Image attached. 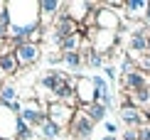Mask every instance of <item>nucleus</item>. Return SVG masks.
<instances>
[{
    "label": "nucleus",
    "mask_w": 150,
    "mask_h": 140,
    "mask_svg": "<svg viewBox=\"0 0 150 140\" xmlns=\"http://www.w3.org/2000/svg\"><path fill=\"white\" fill-rule=\"evenodd\" d=\"M10 15V32H8V42L15 47L27 40V35L32 30L42 27L40 22V3H17V0H10L5 3Z\"/></svg>",
    "instance_id": "obj_1"
},
{
    "label": "nucleus",
    "mask_w": 150,
    "mask_h": 140,
    "mask_svg": "<svg viewBox=\"0 0 150 140\" xmlns=\"http://www.w3.org/2000/svg\"><path fill=\"white\" fill-rule=\"evenodd\" d=\"M20 120L27 125L30 130H32V128H40V125L47 120V103H45V101H40L37 96H32L27 103L22 106V111H20Z\"/></svg>",
    "instance_id": "obj_2"
},
{
    "label": "nucleus",
    "mask_w": 150,
    "mask_h": 140,
    "mask_svg": "<svg viewBox=\"0 0 150 140\" xmlns=\"http://www.w3.org/2000/svg\"><path fill=\"white\" fill-rule=\"evenodd\" d=\"M12 54H15L20 69H27V66H35L37 62H40L42 47H40V44H30V42H20V44H15Z\"/></svg>",
    "instance_id": "obj_3"
},
{
    "label": "nucleus",
    "mask_w": 150,
    "mask_h": 140,
    "mask_svg": "<svg viewBox=\"0 0 150 140\" xmlns=\"http://www.w3.org/2000/svg\"><path fill=\"white\" fill-rule=\"evenodd\" d=\"M101 5L98 3H86V0H69V3H64V15L71 17L76 25H84V20L91 15L93 10H98Z\"/></svg>",
    "instance_id": "obj_4"
},
{
    "label": "nucleus",
    "mask_w": 150,
    "mask_h": 140,
    "mask_svg": "<svg viewBox=\"0 0 150 140\" xmlns=\"http://www.w3.org/2000/svg\"><path fill=\"white\" fill-rule=\"evenodd\" d=\"M74 108L64 106V103H47V118L57 125L59 130H69L71 120H74Z\"/></svg>",
    "instance_id": "obj_5"
},
{
    "label": "nucleus",
    "mask_w": 150,
    "mask_h": 140,
    "mask_svg": "<svg viewBox=\"0 0 150 140\" xmlns=\"http://www.w3.org/2000/svg\"><path fill=\"white\" fill-rule=\"evenodd\" d=\"M20 116L10 111L8 106H0V140H17Z\"/></svg>",
    "instance_id": "obj_6"
},
{
    "label": "nucleus",
    "mask_w": 150,
    "mask_h": 140,
    "mask_svg": "<svg viewBox=\"0 0 150 140\" xmlns=\"http://www.w3.org/2000/svg\"><path fill=\"white\" fill-rule=\"evenodd\" d=\"M74 91H76L79 106H91V103H96V98H98V91H96V86H93L91 76H76Z\"/></svg>",
    "instance_id": "obj_7"
},
{
    "label": "nucleus",
    "mask_w": 150,
    "mask_h": 140,
    "mask_svg": "<svg viewBox=\"0 0 150 140\" xmlns=\"http://www.w3.org/2000/svg\"><path fill=\"white\" fill-rule=\"evenodd\" d=\"M121 27H123V20H121V15H116V10L106 8V5H101V8L96 10V30L118 32Z\"/></svg>",
    "instance_id": "obj_8"
},
{
    "label": "nucleus",
    "mask_w": 150,
    "mask_h": 140,
    "mask_svg": "<svg viewBox=\"0 0 150 140\" xmlns=\"http://www.w3.org/2000/svg\"><path fill=\"white\" fill-rule=\"evenodd\" d=\"M121 88H123V96L135 93V91H140V88H150V74L140 71V69H135L133 74L121 76Z\"/></svg>",
    "instance_id": "obj_9"
},
{
    "label": "nucleus",
    "mask_w": 150,
    "mask_h": 140,
    "mask_svg": "<svg viewBox=\"0 0 150 140\" xmlns=\"http://www.w3.org/2000/svg\"><path fill=\"white\" fill-rule=\"evenodd\" d=\"M93 133V123L89 120V116H86L81 108H76V113H74V120L69 125V135H74L76 140H89Z\"/></svg>",
    "instance_id": "obj_10"
},
{
    "label": "nucleus",
    "mask_w": 150,
    "mask_h": 140,
    "mask_svg": "<svg viewBox=\"0 0 150 140\" xmlns=\"http://www.w3.org/2000/svg\"><path fill=\"white\" fill-rule=\"evenodd\" d=\"M143 54H148V30L138 27L128 37V57L130 59H138V57H143Z\"/></svg>",
    "instance_id": "obj_11"
},
{
    "label": "nucleus",
    "mask_w": 150,
    "mask_h": 140,
    "mask_svg": "<svg viewBox=\"0 0 150 140\" xmlns=\"http://www.w3.org/2000/svg\"><path fill=\"white\" fill-rule=\"evenodd\" d=\"M121 120L128 128H143V125H148V111L135 108L130 103H123L121 106Z\"/></svg>",
    "instance_id": "obj_12"
},
{
    "label": "nucleus",
    "mask_w": 150,
    "mask_h": 140,
    "mask_svg": "<svg viewBox=\"0 0 150 140\" xmlns=\"http://www.w3.org/2000/svg\"><path fill=\"white\" fill-rule=\"evenodd\" d=\"M62 10H64V3H59V0H40V22L42 27H45L47 22H52L62 15Z\"/></svg>",
    "instance_id": "obj_13"
},
{
    "label": "nucleus",
    "mask_w": 150,
    "mask_h": 140,
    "mask_svg": "<svg viewBox=\"0 0 150 140\" xmlns=\"http://www.w3.org/2000/svg\"><path fill=\"white\" fill-rule=\"evenodd\" d=\"M84 42H86V35H84V30H79V32H74V35H69V37H64V40L59 42V52H62V54L81 52Z\"/></svg>",
    "instance_id": "obj_14"
},
{
    "label": "nucleus",
    "mask_w": 150,
    "mask_h": 140,
    "mask_svg": "<svg viewBox=\"0 0 150 140\" xmlns=\"http://www.w3.org/2000/svg\"><path fill=\"white\" fill-rule=\"evenodd\" d=\"M145 8H148V0H126V3H123V12H126L130 20H135V17L143 20Z\"/></svg>",
    "instance_id": "obj_15"
},
{
    "label": "nucleus",
    "mask_w": 150,
    "mask_h": 140,
    "mask_svg": "<svg viewBox=\"0 0 150 140\" xmlns=\"http://www.w3.org/2000/svg\"><path fill=\"white\" fill-rule=\"evenodd\" d=\"M81 111L89 116V120L93 125L96 123H106V113H108V108H103L101 103H91V106H79Z\"/></svg>",
    "instance_id": "obj_16"
},
{
    "label": "nucleus",
    "mask_w": 150,
    "mask_h": 140,
    "mask_svg": "<svg viewBox=\"0 0 150 140\" xmlns=\"http://www.w3.org/2000/svg\"><path fill=\"white\" fill-rule=\"evenodd\" d=\"M12 101H17V88L12 84H3V88H0V106H10Z\"/></svg>",
    "instance_id": "obj_17"
},
{
    "label": "nucleus",
    "mask_w": 150,
    "mask_h": 140,
    "mask_svg": "<svg viewBox=\"0 0 150 140\" xmlns=\"http://www.w3.org/2000/svg\"><path fill=\"white\" fill-rule=\"evenodd\" d=\"M67 69H74V71H79L81 66H84V57H81V52H69L64 54V62H62Z\"/></svg>",
    "instance_id": "obj_18"
},
{
    "label": "nucleus",
    "mask_w": 150,
    "mask_h": 140,
    "mask_svg": "<svg viewBox=\"0 0 150 140\" xmlns=\"http://www.w3.org/2000/svg\"><path fill=\"white\" fill-rule=\"evenodd\" d=\"M37 133H40V135H42V138H47V140H54V138H57V135H59V133H62V130H59V128H57V125H54V123H52V120H49V118H47V120H45V123H42V125H40V128H37Z\"/></svg>",
    "instance_id": "obj_19"
},
{
    "label": "nucleus",
    "mask_w": 150,
    "mask_h": 140,
    "mask_svg": "<svg viewBox=\"0 0 150 140\" xmlns=\"http://www.w3.org/2000/svg\"><path fill=\"white\" fill-rule=\"evenodd\" d=\"M91 79H93V86H96L98 96H103V93H111V91H108V81H106V76H101V74H93ZM96 101H98V98H96Z\"/></svg>",
    "instance_id": "obj_20"
},
{
    "label": "nucleus",
    "mask_w": 150,
    "mask_h": 140,
    "mask_svg": "<svg viewBox=\"0 0 150 140\" xmlns=\"http://www.w3.org/2000/svg\"><path fill=\"white\" fill-rule=\"evenodd\" d=\"M86 66H91V69H101V66H106V57L98 54V52H91L89 59H86Z\"/></svg>",
    "instance_id": "obj_21"
},
{
    "label": "nucleus",
    "mask_w": 150,
    "mask_h": 140,
    "mask_svg": "<svg viewBox=\"0 0 150 140\" xmlns=\"http://www.w3.org/2000/svg\"><path fill=\"white\" fill-rule=\"evenodd\" d=\"M133 62H135V66H138L140 71L150 74V54H143V57H138V59H133Z\"/></svg>",
    "instance_id": "obj_22"
},
{
    "label": "nucleus",
    "mask_w": 150,
    "mask_h": 140,
    "mask_svg": "<svg viewBox=\"0 0 150 140\" xmlns=\"http://www.w3.org/2000/svg\"><path fill=\"white\" fill-rule=\"evenodd\" d=\"M30 138H32V130H30L27 125L20 120V128H17V140H30Z\"/></svg>",
    "instance_id": "obj_23"
},
{
    "label": "nucleus",
    "mask_w": 150,
    "mask_h": 140,
    "mask_svg": "<svg viewBox=\"0 0 150 140\" xmlns=\"http://www.w3.org/2000/svg\"><path fill=\"white\" fill-rule=\"evenodd\" d=\"M103 71H106V79H111V81H116V79H118V71H116V66L106 64V66H103Z\"/></svg>",
    "instance_id": "obj_24"
},
{
    "label": "nucleus",
    "mask_w": 150,
    "mask_h": 140,
    "mask_svg": "<svg viewBox=\"0 0 150 140\" xmlns=\"http://www.w3.org/2000/svg\"><path fill=\"white\" fill-rule=\"evenodd\" d=\"M106 130H108V135H116V133H118V125L111 123V120H106Z\"/></svg>",
    "instance_id": "obj_25"
},
{
    "label": "nucleus",
    "mask_w": 150,
    "mask_h": 140,
    "mask_svg": "<svg viewBox=\"0 0 150 140\" xmlns=\"http://www.w3.org/2000/svg\"><path fill=\"white\" fill-rule=\"evenodd\" d=\"M103 140H118V138H116V135H106Z\"/></svg>",
    "instance_id": "obj_26"
},
{
    "label": "nucleus",
    "mask_w": 150,
    "mask_h": 140,
    "mask_svg": "<svg viewBox=\"0 0 150 140\" xmlns=\"http://www.w3.org/2000/svg\"><path fill=\"white\" fill-rule=\"evenodd\" d=\"M148 54H150V32H148Z\"/></svg>",
    "instance_id": "obj_27"
}]
</instances>
